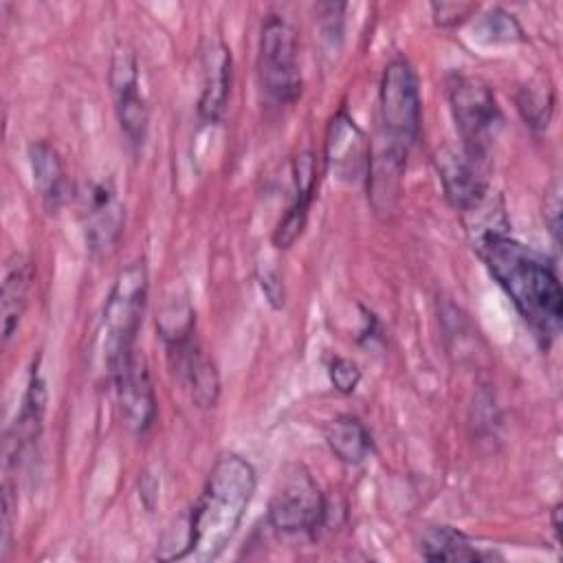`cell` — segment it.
Masks as SVG:
<instances>
[{"mask_svg": "<svg viewBox=\"0 0 563 563\" xmlns=\"http://www.w3.org/2000/svg\"><path fill=\"white\" fill-rule=\"evenodd\" d=\"M473 249L532 334L548 345L559 334L563 321V290L548 260L508 233L477 240Z\"/></svg>", "mask_w": 563, "mask_h": 563, "instance_id": "obj_1", "label": "cell"}, {"mask_svg": "<svg viewBox=\"0 0 563 563\" xmlns=\"http://www.w3.org/2000/svg\"><path fill=\"white\" fill-rule=\"evenodd\" d=\"M257 486L255 468L238 453L220 455L187 519L183 559L213 561L235 537Z\"/></svg>", "mask_w": 563, "mask_h": 563, "instance_id": "obj_2", "label": "cell"}, {"mask_svg": "<svg viewBox=\"0 0 563 563\" xmlns=\"http://www.w3.org/2000/svg\"><path fill=\"white\" fill-rule=\"evenodd\" d=\"M147 301V266L145 260H134L123 266L110 288L101 319L103 361L112 369L123 356L134 352Z\"/></svg>", "mask_w": 563, "mask_h": 563, "instance_id": "obj_3", "label": "cell"}, {"mask_svg": "<svg viewBox=\"0 0 563 563\" xmlns=\"http://www.w3.org/2000/svg\"><path fill=\"white\" fill-rule=\"evenodd\" d=\"M422 101L418 77L405 57L387 62L378 84V141L409 154L418 139Z\"/></svg>", "mask_w": 563, "mask_h": 563, "instance_id": "obj_4", "label": "cell"}, {"mask_svg": "<svg viewBox=\"0 0 563 563\" xmlns=\"http://www.w3.org/2000/svg\"><path fill=\"white\" fill-rule=\"evenodd\" d=\"M449 103L464 145L462 150L482 163L504 123L493 90L475 77L453 75L449 79Z\"/></svg>", "mask_w": 563, "mask_h": 563, "instance_id": "obj_5", "label": "cell"}, {"mask_svg": "<svg viewBox=\"0 0 563 563\" xmlns=\"http://www.w3.org/2000/svg\"><path fill=\"white\" fill-rule=\"evenodd\" d=\"M257 70L262 90L277 103H292L301 92L297 31L282 15H266L260 33Z\"/></svg>", "mask_w": 563, "mask_h": 563, "instance_id": "obj_6", "label": "cell"}, {"mask_svg": "<svg viewBox=\"0 0 563 563\" xmlns=\"http://www.w3.org/2000/svg\"><path fill=\"white\" fill-rule=\"evenodd\" d=\"M325 517V497L301 464L286 468L268 501V523L286 534L312 532Z\"/></svg>", "mask_w": 563, "mask_h": 563, "instance_id": "obj_7", "label": "cell"}, {"mask_svg": "<svg viewBox=\"0 0 563 563\" xmlns=\"http://www.w3.org/2000/svg\"><path fill=\"white\" fill-rule=\"evenodd\" d=\"M110 88L114 97V110L121 125V132L132 150L143 145L147 132V101L141 90L139 64L130 48L119 46L110 59Z\"/></svg>", "mask_w": 563, "mask_h": 563, "instance_id": "obj_8", "label": "cell"}, {"mask_svg": "<svg viewBox=\"0 0 563 563\" xmlns=\"http://www.w3.org/2000/svg\"><path fill=\"white\" fill-rule=\"evenodd\" d=\"M79 216L92 253H108L121 238L125 209L110 178L90 180L79 191Z\"/></svg>", "mask_w": 563, "mask_h": 563, "instance_id": "obj_9", "label": "cell"}, {"mask_svg": "<svg viewBox=\"0 0 563 563\" xmlns=\"http://www.w3.org/2000/svg\"><path fill=\"white\" fill-rule=\"evenodd\" d=\"M108 374L114 383L123 424L136 435L145 433L156 418V394L147 363L136 352H130Z\"/></svg>", "mask_w": 563, "mask_h": 563, "instance_id": "obj_10", "label": "cell"}, {"mask_svg": "<svg viewBox=\"0 0 563 563\" xmlns=\"http://www.w3.org/2000/svg\"><path fill=\"white\" fill-rule=\"evenodd\" d=\"M369 147L372 145L367 143L363 130L354 123V119L345 110H339L330 119L325 130V141H323L325 169L343 183H354L367 174Z\"/></svg>", "mask_w": 563, "mask_h": 563, "instance_id": "obj_11", "label": "cell"}, {"mask_svg": "<svg viewBox=\"0 0 563 563\" xmlns=\"http://www.w3.org/2000/svg\"><path fill=\"white\" fill-rule=\"evenodd\" d=\"M433 163H435V172L440 176L446 200L460 213L475 209L490 194V187L482 176V167H479L482 163L471 158L464 150L457 152L444 145L442 150L435 152Z\"/></svg>", "mask_w": 563, "mask_h": 563, "instance_id": "obj_12", "label": "cell"}, {"mask_svg": "<svg viewBox=\"0 0 563 563\" xmlns=\"http://www.w3.org/2000/svg\"><path fill=\"white\" fill-rule=\"evenodd\" d=\"M317 191V161L312 152H301L292 158V202L273 231V246L290 249L306 229L308 209Z\"/></svg>", "mask_w": 563, "mask_h": 563, "instance_id": "obj_13", "label": "cell"}, {"mask_svg": "<svg viewBox=\"0 0 563 563\" xmlns=\"http://www.w3.org/2000/svg\"><path fill=\"white\" fill-rule=\"evenodd\" d=\"M202 90L198 97V114L205 123H218L224 114L231 92V51L218 37H207L202 46Z\"/></svg>", "mask_w": 563, "mask_h": 563, "instance_id": "obj_14", "label": "cell"}, {"mask_svg": "<svg viewBox=\"0 0 563 563\" xmlns=\"http://www.w3.org/2000/svg\"><path fill=\"white\" fill-rule=\"evenodd\" d=\"M44 409H46V385L44 378L40 376L37 365H33L26 391L22 398V407L18 411V418L13 427L4 433V444H2V466H18V457L37 442L40 431H42V420H44Z\"/></svg>", "mask_w": 563, "mask_h": 563, "instance_id": "obj_15", "label": "cell"}, {"mask_svg": "<svg viewBox=\"0 0 563 563\" xmlns=\"http://www.w3.org/2000/svg\"><path fill=\"white\" fill-rule=\"evenodd\" d=\"M169 356L174 358V367L185 378L191 398L198 407L209 409L218 402L220 380L213 361L205 354V350L196 343L194 334L176 345H169Z\"/></svg>", "mask_w": 563, "mask_h": 563, "instance_id": "obj_16", "label": "cell"}, {"mask_svg": "<svg viewBox=\"0 0 563 563\" xmlns=\"http://www.w3.org/2000/svg\"><path fill=\"white\" fill-rule=\"evenodd\" d=\"M33 282V266L24 257H15L13 262L7 264L4 271V282H2V295H0V306H2V339L9 341L26 310L29 303V290Z\"/></svg>", "mask_w": 563, "mask_h": 563, "instance_id": "obj_17", "label": "cell"}, {"mask_svg": "<svg viewBox=\"0 0 563 563\" xmlns=\"http://www.w3.org/2000/svg\"><path fill=\"white\" fill-rule=\"evenodd\" d=\"M33 185L46 209L55 211L64 200V167L57 150L46 141L29 145Z\"/></svg>", "mask_w": 563, "mask_h": 563, "instance_id": "obj_18", "label": "cell"}, {"mask_svg": "<svg viewBox=\"0 0 563 563\" xmlns=\"http://www.w3.org/2000/svg\"><path fill=\"white\" fill-rule=\"evenodd\" d=\"M325 444L343 464H361L372 451V435L356 416L341 413L325 424Z\"/></svg>", "mask_w": 563, "mask_h": 563, "instance_id": "obj_19", "label": "cell"}, {"mask_svg": "<svg viewBox=\"0 0 563 563\" xmlns=\"http://www.w3.org/2000/svg\"><path fill=\"white\" fill-rule=\"evenodd\" d=\"M420 556L427 561H482L484 554L462 530L453 526H431L420 537Z\"/></svg>", "mask_w": 563, "mask_h": 563, "instance_id": "obj_20", "label": "cell"}, {"mask_svg": "<svg viewBox=\"0 0 563 563\" xmlns=\"http://www.w3.org/2000/svg\"><path fill=\"white\" fill-rule=\"evenodd\" d=\"M517 108L532 130H545L554 112V88L548 75H537L517 95Z\"/></svg>", "mask_w": 563, "mask_h": 563, "instance_id": "obj_21", "label": "cell"}, {"mask_svg": "<svg viewBox=\"0 0 563 563\" xmlns=\"http://www.w3.org/2000/svg\"><path fill=\"white\" fill-rule=\"evenodd\" d=\"M477 31L486 35V42H517L523 35L517 20L504 9H490L488 13H484Z\"/></svg>", "mask_w": 563, "mask_h": 563, "instance_id": "obj_22", "label": "cell"}, {"mask_svg": "<svg viewBox=\"0 0 563 563\" xmlns=\"http://www.w3.org/2000/svg\"><path fill=\"white\" fill-rule=\"evenodd\" d=\"M328 376H330V383L332 387L343 394V396H350L354 394V389L358 387L361 383V367L352 361V358H345V356H334L328 365Z\"/></svg>", "mask_w": 563, "mask_h": 563, "instance_id": "obj_23", "label": "cell"}, {"mask_svg": "<svg viewBox=\"0 0 563 563\" xmlns=\"http://www.w3.org/2000/svg\"><path fill=\"white\" fill-rule=\"evenodd\" d=\"M477 7L468 4V2H433L431 11H433V20L440 26H455L460 24L464 18H468Z\"/></svg>", "mask_w": 563, "mask_h": 563, "instance_id": "obj_24", "label": "cell"}, {"mask_svg": "<svg viewBox=\"0 0 563 563\" xmlns=\"http://www.w3.org/2000/svg\"><path fill=\"white\" fill-rule=\"evenodd\" d=\"M543 216H545V222L550 227V233H552L554 242H559V233H561V189H559V183H554L545 194Z\"/></svg>", "mask_w": 563, "mask_h": 563, "instance_id": "obj_25", "label": "cell"}, {"mask_svg": "<svg viewBox=\"0 0 563 563\" xmlns=\"http://www.w3.org/2000/svg\"><path fill=\"white\" fill-rule=\"evenodd\" d=\"M260 284L264 295L268 297L273 308H282L284 306V286L279 282V275L275 271H266L264 275H260Z\"/></svg>", "mask_w": 563, "mask_h": 563, "instance_id": "obj_26", "label": "cell"}, {"mask_svg": "<svg viewBox=\"0 0 563 563\" xmlns=\"http://www.w3.org/2000/svg\"><path fill=\"white\" fill-rule=\"evenodd\" d=\"M559 512H561V506L556 504V506L552 508V528H554L556 537H559V532H561V523H559Z\"/></svg>", "mask_w": 563, "mask_h": 563, "instance_id": "obj_27", "label": "cell"}]
</instances>
